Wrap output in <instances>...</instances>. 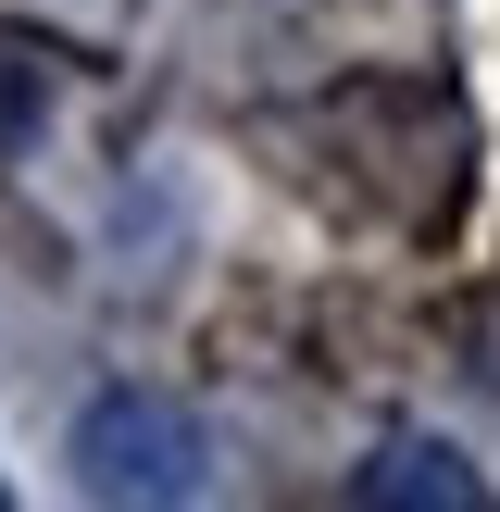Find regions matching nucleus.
<instances>
[{
  "label": "nucleus",
  "instance_id": "nucleus-1",
  "mask_svg": "<svg viewBox=\"0 0 500 512\" xmlns=\"http://www.w3.org/2000/svg\"><path fill=\"white\" fill-rule=\"evenodd\" d=\"M63 463L88 500H200L213 488V425L163 388H100L63 425Z\"/></svg>",
  "mask_w": 500,
  "mask_h": 512
},
{
  "label": "nucleus",
  "instance_id": "nucleus-2",
  "mask_svg": "<svg viewBox=\"0 0 500 512\" xmlns=\"http://www.w3.org/2000/svg\"><path fill=\"white\" fill-rule=\"evenodd\" d=\"M350 500H363V512H475L488 475H475L450 438H388L363 475H350Z\"/></svg>",
  "mask_w": 500,
  "mask_h": 512
}]
</instances>
